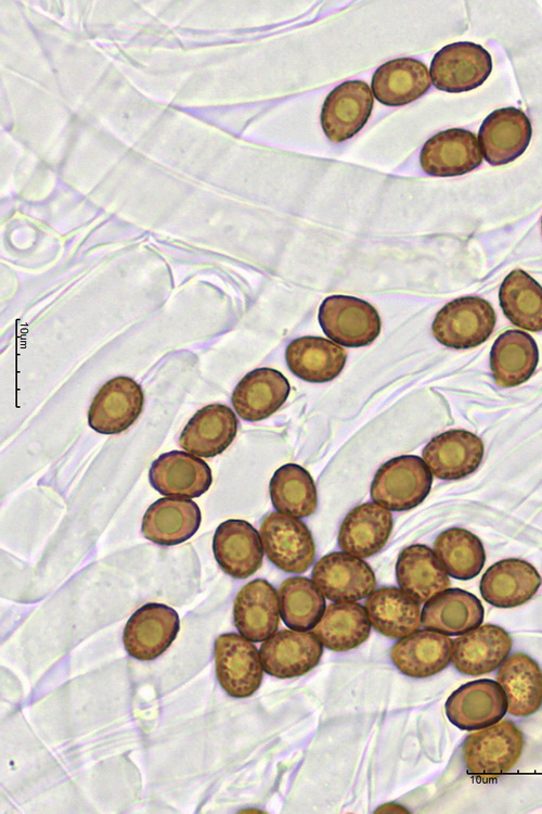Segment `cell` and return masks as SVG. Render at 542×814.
<instances>
[{
    "label": "cell",
    "instance_id": "obj_23",
    "mask_svg": "<svg viewBox=\"0 0 542 814\" xmlns=\"http://www.w3.org/2000/svg\"><path fill=\"white\" fill-rule=\"evenodd\" d=\"M202 513L191 499L164 497L145 511L141 531L145 538L162 546H173L191 538L199 529Z\"/></svg>",
    "mask_w": 542,
    "mask_h": 814
},
{
    "label": "cell",
    "instance_id": "obj_17",
    "mask_svg": "<svg viewBox=\"0 0 542 814\" xmlns=\"http://www.w3.org/2000/svg\"><path fill=\"white\" fill-rule=\"evenodd\" d=\"M149 480L164 496L195 498L208 491L212 474L203 459L188 451L171 450L152 462Z\"/></svg>",
    "mask_w": 542,
    "mask_h": 814
},
{
    "label": "cell",
    "instance_id": "obj_13",
    "mask_svg": "<svg viewBox=\"0 0 542 814\" xmlns=\"http://www.w3.org/2000/svg\"><path fill=\"white\" fill-rule=\"evenodd\" d=\"M259 652L267 674L293 678L315 667L323 648L313 633L291 628L272 634L261 644Z\"/></svg>",
    "mask_w": 542,
    "mask_h": 814
},
{
    "label": "cell",
    "instance_id": "obj_11",
    "mask_svg": "<svg viewBox=\"0 0 542 814\" xmlns=\"http://www.w3.org/2000/svg\"><path fill=\"white\" fill-rule=\"evenodd\" d=\"M373 93L362 80H348L334 88L321 110V126L335 143L352 138L369 120Z\"/></svg>",
    "mask_w": 542,
    "mask_h": 814
},
{
    "label": "cell",
    "instance_id": "obj_25",
    "mask_svg": "<svg viewBox=\"0 0 542 814\" xmlns=\"http://www.w3.org/2000/svg\"><path fill=\"white\" fill-rule=\"evenodd\" d=\"M392 531L390 511L376 503H364L345 517L338 533L344 552L367 558L380 551Z\"/></svg>",
    "mask_w": 542,
    "mask_h": 814
},
{
    "label": "cell",
    "instance_id": "obj_19",
    "mask_svg": "<svg viewBox=\"0 0 542 814\" xmlns=\"http://www.w3.org/2000/svg\"><path fill=\"white\" fill-rule=\"evenodd\" d=\"M512 645V638L503 627L494 624L480 625L453 640L451 661L462 674L483 675L505 661Z\"/></svg>",
    "mask_w": 542,
    "mask_h": 814
},
{
    "label": "cell",
    "instance_id": "obj_38",
    "mask_svg": "<svg viewBox=\"0 0 542 814\" xmlns=\"http://www.w3.org/2000/svg\"><path fill=\"white\" fill-rule=\"evenodd\" d=\"M278 595L280 615L292 629H313L325 611L324 595L307 577L286 578L280 585Z\"/></svg>",
    "mask_w": 542,
    "mask_h": 814
},
{
    "label": "cell",
    "instance_id": "obj_36",
    "mask_svg": "<svg viewBox=\"0 0 542 814\" xmlns=\"http://www.w3.org/2000/svg\"><path fill=\"white\" fill-rule=\"evenodd\" d=\"M269 491L273 507L281 513L300 519L317 510L315 484L310 473L299 465L280 467L271 478Z\"/></svg>",
    "mask_w": 542,
    "mask_h": 814
},
{
    "label": "cell",
    "instance_id": "obj_6",
    "mask_svg": "<svg viewBox=\"0 0 542 814\" xmlns=\"http://www.w3.org/2000/svg\"><path fill=\"white\" fill-rule=\"evenodd\" d=\"M492 72V58L480 44L460 41L441 48L430 63L434 86L446 92H465L481 86Z\"/></svg>",
    "mask_w": 542,
    "mask_h": 814
},
{
    "label": "cell",
    "instance_id": "obj_21",
    "mask_svg": "<svg viewBox=\"0 0 542 814\" xmlns=\"http://www.w3.org/2000/svg\"><path fill=\"white\" fill-rule=\"evenodd\" d=\"M452 645L448 635L421 629L400 638L390 650V659L404 675L414 678L433 676L451 662Z\"/></svg>",
    "mask_w": 542,
    "mask_h": 814
},
{
    "label": "cell",
    "instance_id": "obj_18",
    "mask_svg": "<svg viewBox=\"0 0 542 814\" xmlns=\"http://www.w3.org/2000/svg\"><path fill=\"white\" fill-rule=\"evenodd\" d=\"M212 551L221 570L234 578H246L262 564L260 534L245 520L230 519L219 524L212 538Z\"/></svg>",
    "mask_w": 542,
    "mask_h": 814
},
{
    "label": "cell",
    "instance_id": "obj_32",
    "mask_svg": "<svg viewBox=\"0 0 542 814\" xmlns=\"http://www.w3.org/2000/svg\"><path fill=\"white\" fill-rule=\"evenodd\" d=\"M539 349L533 338L519 330L502 333L490 352V368L499 386L513 387L526 382L534 372Z\"/></svg>",
    "mask_w": 542,
    "mask_h": 814
},
{
    "label": "cell",
    "instance_id": "obj_8",
    "mask_svg": "<svg viewBox=\"0 0 542 814\" xmlns=\"http://www.w3.org/2000/svg\"><path fill=\"white\" fill-rule=\"evenodd\" d=\"M450 723L462 730H478L493 725L507 712L502 686L492 679L468 682L454 690L444 704Z\"/></svg>",
    "mask_w": 542,
    "mask_h": 814
},
{
    "label": "cell",
    "instance_id": "obj_20",
    "mask_svg": "<svg viewBox=\"0 0 542 814\" xmlns=\"http://www.w3.org/2000/svg\"><path fill=\"white\" fill-rule=\"evenodd\" d=\"M541 584L542 578L531 563L515 558L503 559L483 573L480 594L493 607L515 608L529 601Z\"/></svg>",
    "mask_w": 542,
    "mask_h": 814
},
{
    "label": "cell",
    "instance_id": "obj_7",
    "mask_svg": "<svg viewBox=\"0 0 542 814\" xmlns=\"http://www.w3.org/2000/svg\"><path fill=\"white\" fill-rule=\"evenodd\" d=\"M215 665L219 684L231 697H249L261 684L263 666L260 652L242 635L227 633L216 639Z\"/></svg>",
    "mask_w": 542,
    "mask_h": 814
},
{
    "label": "cell",
    "instance_id": "obj_1",
    "mask_svg": "<svg viewBox=\"0 0 542 814\" xmlns=\"http://www.w3.org/2000/svg\"><path fill=\"white\" fill-rule=\"evenodd\" d=\"M524 746L521 730L512 721H501L466 736L463 760L470 775L491 779L517 764Z\"/></svg>",
    "mask_w": 542,
    "mask_h": 814
},
{
    "label": "cell",
    "instance_id": "obj_27",
    "mask_svg": "<svg viewBox=\"0 0 542 814\" xmlns=\"http://www.w3.org/2000/svg\"><path fill=\"white\" fill-rule=\"evenodd\" d=\"M483 616L480 600L461 588H447L436 594L422 609V624L449 636H460L480 626Z\"/></svg>",
    "mask_w": 542,
    "mask_h": 814
},
{
    "label": "cell",
    "instance_id": "obj_30",
    "mask_svg": "<svg viewBox=\"0 0 542 814\" xmlns=\"http://www.w3.org/2000/svg\"><path fill=\"white\" fill-rule=\"evenodd\" d=\"M496 682L507 699V712L514 716H529L542 705V670L524 652H515L500 665Z\"/></svg>",
    "mask_w": 542,
    "mask_h": 814
},
{
    "label": "cell",
    "instance_id": "obj_22",
    "mask_svg": "<svg viewBox=\"0 0 542 814\" xmlns=\"http://www.w3.org/2000/svg\"><path fill=\"white\" fill-rule=\"evenodd\" d=\"M238 633L250 641H264L275 633L280 621L279 595L267 581L258 578L244 585L233 605Z\"/></svg>",
    "mask_w": 542,
    "mask_h": 814
},
{
    "label": "cell",
    "instance_id": "obj_26",
    "mask_svg": "<svg viewBox=\"0 0 542 814\" xmlns=\"http://www.w3.org/2000/svg\"><path fill=\"white\" fill-rule=\"evenodd\" d=\"M288 380L278 370L259 368L248 372L232 393V405L246 421H260L274 414L287 399Z\"/></svg>",
    "mask_w": 542,
    "mask_h": 814
},
{
    "label": "cell",
    "instance_id": "obj_31",
    "mask_svg": "<svg viewBox=\"0 0 542 814\" xmlns=\"http://www.w3.org/2000/svg\"><path fill=\"white\" fill-rule=\"evenodd\" d=\"M364 608L371 625L389 638H403L417 631L422 623L418 602L401 588L385 586L374 590Z\"/></svg>",
    "mask_w": 542,
    "mask_h": 814
},
{
    "label": "cell",
    "instance_id": "obj_10",
    "mask_svg": "<svg viewBox=\"0 0 542 814\" xmlns=\"http://www.w3.org/2000/svg\"><path fill=\"white\" fill-rule=\"evenodd\" d=\"M179 629L180 620L175 609L163 603H145L127 621L124 646L134 659L154 660L170 647Z\"/></svg>",
    "mask_w": 542,
    "mask_h": 814
},
{
    "label": "cell",
    "instance_id": "obj_24",
    "mask_svg": "<svg viewBox=\"0 0 542 814\" xmlns=\"http://www.w3.org/2000/svg\"><path fill=\"white\" fill-rule=\"evenodd\" d=\"M237 418L222 404H210L195 412L182 430L179 444L188 453L211 458L223 453L237 432Z\"/></svg>",
    "mask_w": 542,
    "mask_h": 814
},
{
    "label": "cell",
    "instance_id": "obj_15",
    "mask_svg": "<svg viewBox=\"0 0 542 814\" xmlns=\"http://www.w3.org/2000/svg\"><path fill=\"white\" fill-rule=\"evenodd\" d=\"M478 138L469 130L450 128L429 138L422 148V169L431 176L467 174L482 163Z\"/></svg>",
    "mask_w": 542,
    "mask_h": 814
},
{
    "label": "cell",
    "instance_id": "obj_29",
    "mask_svg": "<svg viewBox=\"0 0 542 814\" xmlns=\"http://www.w3.org/2000/svg\"><path fill=\"white\" fill-rule=\"evenodd\" d=\"M371 87L377 101L399 106L421 98L430 87V75L423 62L400 58L380 65L372 77Z\"/></svg>",
    "mask_w": 542,
    "mask_h": 814
},
{
    "label": "cell",
    "instance_id": "obj_28",
    "mask_svg": "<svg viewBox=\"0 0 542 814\" xmlns=\"http://www.w3.org/2000/svg\"><path fill=\"white\" fill-rule=\"evenodd\" d=\"M396 577L400 588L418 603L450 587V578L435 551L426 545L405 547L398 556Z\"/></svg>",
    "mask_w": 542,
    "mask_h": 814
},
{
    "label": "cell",
    "instance_id": "obj_37",
    "mask_svg": "<svg viewBox=\"0 0 542 814\" xmlns=\"http://www.w3.org/2000/svg\"><path fill=\"white\" fill-rule=\"evenodd\" d=\"M434 551L448 575L461 581L476 577L486 562L481 540L462 527L441 532L434 542Z\"/></svg>",
    "mask_w": 542,
    "mask_h": 814
},
{
    "label": "cell",
    "instance_id": "obj_3",
    "mask_svg": "<svg viewBox=\"0 0 542 814\" xmlns=\"http://www.w3.org/2000/svg\"><path fill=\"white\" fill-rule=\"evenodd\" d=\"M496 316L491 304L478 296H464L444 305L436 315L431 331L442 345L456 349L483 343L492 333Z\"/></svg>",
    "mask_w": 542,
    "mask_h": 814
},
{
    "label": "cell",
    "instance_id": "obj_5",
    "mask_svg": "<svg viewBox=\"0 0 542 814\" xmlns=\"http://www.w3.org/2000/svg\"><path fill=\"white\" fill-rule=\"evenodd\" d=\"M319 322L331 340L347 347L369 345L380 332L377 310L366 301L348 295L326 297L319 308Z\"/></svg>",
    "mask_w": 542,
    "mask_h": 814
},
{
    "label": "cell",
    "instance_id": "obj_4",
    "mask_svg": "<svg viewBox=\"0 0 542 814\" xmlns=\"http://www.w3.org/2000/svg\"><path fill=\"white\" fill-rule=\"evenodd\" d=\"M268 559L288 573L306 572L314 561L311 532L299 519L279 511L268 514L259 530Z\"/></svg>",
    "mask_w": 542,
    "mask_h": 814
},
{
    "label": "cell",
    "instance_id": "obj_16",
    "mask_svg": "<svg viewBox=\"0 0 542 814\" xmlns=\"http://www.w3.org/2000/svg\"><path fill=\"white\" fill-rule=\"evenodd\" d=\"M483 453V443L476 434L466 430H450L433 437L422 456L433 475L451 481L475 472Z\"/></svg>",
    "mask_w": 542,
    "mask_h": 814
},
{
    "label": "cell",
    "instance_id": "obj_2",
    "mask_svg": "<svg viewBox=\"0 0 542 814\" xmlns=\"http://www.w3.org/2000/svg\"><path fill=\"white\" fill-rule=\"evenodd\" d=\"M431 483L433 473L423 458L402 455L386 461L376 471L371 498L388 510H410L423 503Z\"/></svg>",
    "mask_w": 542,
    "mask_h": 814
},
{
    "label": "cell",
    "instance_id": "obj_9",
    "mask_svg": "<svg viewBox=\"0 0 542 814\" xmlns=\"http://www.w3.org/2000/svg\"><path fill=\"white\" fill-rule=\"evenodd\" d=\"M312 581L324 595L335 602H354L369 597L376 587L371 567L347 552H331L317 561Z\"/></svg>",
    "mask_w": 542,
    "mask_h": 814
},
{
    "label": "cell",
    "instance_id": "obj_35",
    "mask_svg": "<svg viewBox=\"0 0 542 814\" xmlns=\"http://www.w3.org/2000/svg\"><path fill=\"white\" fill-rule=\"evenodd\" d=\"M499 300L512 323L528 331H542V287L526 271L515 269L505 277Z\"/></svg>",
    "mask_w": 542,
    "mask_h": 814
},
{
    "label": "cell",
    "instance_id": "obj_14",
    "mask_svg": "<svg viewBox=\"0 0 542 814\" xmlns=\"http://www.w3.org/2000/svg\"><path fill=\"white\" fill-rule=\"evenodd\" d=\"M143 403V391L133 379L122 376L113 378L93 397L88 423L102 434L124 432L138 419Z\"/></svg>",
    "mask_w": 542,
    "mask_h": 814
},
{
    "label": "cell",
    "instance_id": "obj_33",
    "mask_svg": "<svg viewBox=\"0 0 542 814\" xmlns=\"http://www.w3.org/2000/svg\"><path fill=\"white\" fill-rule=\"evenodd\" d=\"M285 358L296 377L312 383H323L341 372L347 352L323 338L302 336L289 343Z\"/></svg>",
    "mask_w": 542,
    "mask_h": 814
},
{
    "label": "cell",
    "instance_id": "obj_12",
    "mask_svg": "<svg viewBox=\"0 0 542 814\" xmlns=\"http://www.w3.org/2000/svg\"><path fill=\"white\" fill-rule=\"evenodd\" d=\"M532 126L521 110L508 106L490 113L478 131L485 160L491 166H502L518 158L528 148Z\"/></svg>",
    "mask_w": 542,
    "mask_h": 814
},
{
    "label": "cell",
    "instance_id": "obj_34",
    "mask_svg": "<svg viewBox=\"0 0 542 814\" xmlns=\"http://www.w3.org/2000/svg\"><path fill=\"white\" fill-rule=\"evenodd\" d=\"M371 622L363 606L356 602L330 605L312 633L322 646L333 651L359 647L370 636Z\"/></svg>",
    "mask_w": 542,
    "mask_h": 814
}]
</instances>
